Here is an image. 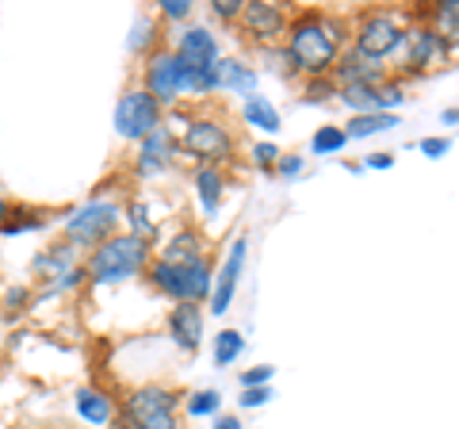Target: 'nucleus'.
Returning a JSON list of instances; mask_svg holds the SVG:
<instances>
[{
    "mask_svg": "<svg viewBox=\"0 0 459 429\" xmlns=\"http://www.w3.org/2000/svg\"><path fill=\"white\" fill-rule=\"evenodd\" d=\"M241 20H246V31L256 35V39H276V35H283V12L276 4L249 0L246 12H241Z\"/></svg>",
    "mask_w": 459,
    "mask_h": 429,
    "instance_id": "2eb2a0df",
    "label": "nucleus"
},
{
    "mask_svg": "<svg viewBox=\"0 0 459 429\" xmlns=\"http://www.w3.org/2000/svg\"><path fill=\"white\" fill-rule=\"evenodd\" d=\"M287 54H291V62L303 69V74L322 77L329 69H337V62H341V27L310 12V16H303L291 27Z\"/></svg>",
    "mask_w": 459,
    "mask_h": 429,
    "instance_id": "f257e3e1",
    "label": "nucleus"
},
{
    "mask_svg": "<svg viewBox=\"0 0 459 429\" xmlns=\"http://www.w3.org/2000/svg\"><path fill=\"white\" fill-rule=\"evenodd\" d=\"M161 12H165V16H172V20H184L192 12V4H188V0H161Z\"/></svg>",
    "mask_w": 459,
    "mask_h": 429,
    "instance_id": "72a5a7b5",
    "label": "nucleus"
},
{
    "mask_svg": "<svg viewBox=\"0 0 459 429\" xmlns=\"http://www.w3.org/2000/svg\"><path fill=\"white\" fill-rule=\"evenodd\" d=\"M211 81H214V89L241 92V96H253V89H256V74L234 58H219V66L211 69Z\"/></svg>",
    "mask_w": 459,
    "mask_h": 429,
    "instance_id": "dca6fc26",
    "label": "nucleus"
},
{
    "mask_svg": "<svg viewBox=\"0 0 459 429\" xmlns=\"http://www.w3.org/2000/svg\"><path fill=\"white\" fill-rule=\"evenodd\" d=\"M433 27L444 42H459V0H444L433 8Z\"/></svg>",
    "mask_w": 459,
    "mask_h": 429,
    "instance_id": "5701e85b",
    "label": "nucleus"
},
{
    "mask_svg": "<svg viewBox=\"0 0 459 429\" xmlns=\"http://www.w3.org/2000/svg\"><path fill=\"white\" fill-rule=\"evenodd\" d=\"M222 188H226V177L219 173L214 165L199 169L195 173V192H199V207H204L207 214L219 211V199H222Z\"/></svg>",
    "mask_w": 459,
    "mask_h": 429,
    "instance_id": "6ab92c4d",
    "label": "nucleus"
},
{
    "mask_svg": "<svg viewBox=\"0 0 459 429\" xmlns=\"http://www.w3.org/2000/svg\"><path fill=\"white\" fill-rule=\"evenodd\" d=\"M448 150H452V142H448V138H421V153H425V157H433V162H437V157H444Z\"/></svg>",
    "mask_w": 459,
    "mask_h": 429,
    "instance_id": "c756f323",
    "label": "nucleus"
},
{
    "mask_svg": "<svg viewBox=\"0 0 459 429\" xmlns=\"http://www.w3.org/2000/svg\"><path fill=\"white\" fill-rule=\"evenodd\" d=\"M0 219H4V204H0Z\"/></svg>",
    "mask_w": 459,
    "mask_h": 429,
    "instance_id": "ea45409f",
    "label": "nucleus"
},
{
    "mask_svg": "<svg viewBox=\"0 0 459 429\" xmlns=\"http://www.w3.org/2000/svg\"><path fill=\"white\" fill-rule=\"evenodd\" d=\"M391 127H398L394 111H376V116H352V123L344 127V135L349 138H371L379 131H391Z\"/></svg>",
    "mask_w": 459,
    "mask_h": 429,
    "instance_id": "aec40b11",
    "label": "nucleus"
},
{
    "mask_svg": "<svg viewBox=\"0 0 459 429\" xmlns=\"http://www.w3.org/2000/svg\"><path fill=\"white\" fill-rule=\"evenodd\" d=\"M394 165V153H371L368 157V169H391Z\"/></svg>",
    "mask_w": 459,
    "mask_h": 429,
    "instance_id": "c9c22d12",
    "label": "nucleus"
},
{
    "mask_svg": "<svg viewBox=\"0 0 459 429\" xmlns=\"http://www.w3.org/2000/svg\"><path fill=\"white\" fill-rule=\"evenodd\" d=\"M219 403H222L219 391H195L188 398V414H192V418H207V414L219 410Z\"/></svg>",
    "mask_w": 459,
    "mask_h": 429,
    "instance_id": "bb28decb",
    "label": "nucleus"
},
{
    "mask_svg": "<svg viewBox=\"0 0 459 429\" xmlns=\"http://www.w3.org/2000/svg\"><path fill=\"white\" fill-rule=\"evenodd\" d=\"M344 142H349L344 127H322V131L310 138V150L314 153H337V150H344Z\"/></svg>",
    "mask_w": 459,
    "mask_h": 429,
    "instance_id": "a878e982",
    "label": "nucleus"
},
{
    "mask_svg": "<svg viewBox=\"0 0 459 429\" xmlns=\"http://www.w3.org/2000/svg\"><path fill=\"white\" fill-rule=\"evenodd\" d=\"M77 414L89 425H108L115 418V403L104 395V391H96V388H81L77 391Z\"/></svg>",
    "mask_w": 459,
    "mask_h": 429,
    "instance_id": "a211bd4d",
    "label": "nucleus"
},
{
    "mask_svg": "<svg viewBox=\"0 0 459 429\" xmlns=\"http://www.w3.org/2000/svg\"><path fill=\"white\" fill-rule=\"evenodd\" d=\"M241 349H246V337H241L238 330H222L219 341H214V364L219 368H230L241 356Z\"/></svg>",
    "mask_w": 459,
    "mask_h": 429,
    "instance_id": "b1692460",
    "label": "nucleus"
},
{
    "mask_svg": "<svg viewBox=\"0 0 459 429\" xmlns=\"http://www.w3.org/2000/svg\"><path fill=\"white\" fill-rule=\"evenodd\" d=\"M402 50H406V69H425L429 62L444 50V39L437 35V27L429 23H413L406 27V39H402Z\"/></svg>",
    "mask_w": 459,
    "mask_h": 429,
    "instance_id": "9d476101",
    "label": "nucleus"
},
{
    "mask_svg": "<svg viewBox=\"0 0 459 429\" xmlns=\"http://www.w3.org/2000/svg\"><path fill=\"white\" fill-rule=\"evenodd\" d=\"M138 429H180V425H177V418H172V414H165V418H153V422L138 425Z\"/></svg>",
    "mask_w": 459,
    "mask_h": 429,
    "instance_id": "e433bc0d",
    "label": "nucleus"
},
{
    "mask_svg": "<svg viewBox=\"0 0 459 429\" xmlns=\"http://www.w3.org/2000/svg\"><path fill=\"white\" fill-rule=\"evenodd\" d=\"M131 223H134V234H138V238H150V234H153V226H150V219H146V207H142V204L131 207Z\"/></svg>",
    "mask_w": 459,
    "mask_h": 429,
    "instance_id": "7c9ffc66",
    "label": "nucleus"
},
{
    "mask_svg": "<svg viewBox=\"0 0 459 429\" xmlns=\"http://www.w3.org/2000/svg\"><path fill=\"white\" fill-rule=\"evenodd\" d=\"M172 135H169V127H157V131L150 138H142V153H138V173L142 177H153V173H161V169L169 165V157H172Z\"/></svg>",
    "mask_w": 459,
    "mask_h": 429,
    "instance_id": "ddd939ff",
    "label": "nucleus"
},
{
    "mask_svg": "<svg viewBox=\"0 0 459 429\" xmlns=\"http://www.w3.org/2000/svg\"><path fill=\"white\" fill-rule=\"evenodd\" d=\"M402 39L406 31L398 27L394 16H386V12H376V16H368L360 23V35H356V54H364L371 62H383L391 58V54L402 47Z\"/></svg>",
    "mask_w": 459,
    "mask_h": 429,
    "instance_id": "423d86ee",
    "label": "nucleus"
},
{
    "mask_svg": "<svg viewBox=\"0 0 459 429\" xmlns=\"http://www.w3.org/2000/svg\"><path fill=\"white\" fill-rule=\"evenodd\" d=\"M184 146H188L192 153H199V157H211V162H219V157H226L230 150H234V142H230V135L222 131L219 123H211V119H195V123H188Z\"/></svg>",
    "mask_w": 459,
    "mask_h": 429,
    "instance_id": "1a4fd4ad",
    "label": "nucleus"
},
{
    "mask_svg": "<svg viewBox=\"0 0 459 429\" xmlns=\"http://www.w3.org/2000/svg\"><path fill=\"white\" fill-rule=\"evenodd\" d=\"M142 265H146V238L119 234V238H108L104 246H96L89 261V276L96 284H119L126 276H134Z\"/></svg>",
    "mask_w": 459,
    "mask_h": 429,
    "instance_id": "f03ea898",
    "label": "nucleus"
},
{
    "mask_svg": "<svg viewBox=\"0 0 459 429\" xmlns=\"http://www.w3.org/2000/svg\"><path fill=\"white\" fill-rule=\"evenodd\" d=\"M177 58L184 69H192V74H211V69L219 66V42H214L207 27H192V31H184L177 42Z\"/></svg>",
    "mask_w": 459,
    "mask_h": 429,
    "instance_id": "6e6552de",
    "label": "nucleus"
},
{
    "mask_svg": "<svg viewBox=\"0 0 459 429\" xmlns=\"http://www.w3.org/2000/svg\"><path fill=\"white\" fill-rule=\"evenodd\" d=\"M169 265H184V261H199V241L195 234H180L169 241V253H165Z\"/></svg>",
    "mask_w": 459,
    "mask_h": 429,
    "instance_id": "393cba45",
    "label": "nucleus"
},
{
    "mask_svg": "<svg viewBox=\"0 0 459 429\" xmlns=\"http://www.w3.org/2000/svg\"><path fill=\"white\" fill-rule=\"evenodd\" d=\"M172 407H177V395L165 391V388H142L131 395V403H126V414L138 422V425H146L153 418H165V414H172Z\"/></svg>",
    "mask_w": 459,
    "mask_h": 429,
    "instance_id": "f8f14e48",
    "label": "nucleus"
},
{
    "mask_svg": "<svg viewBox=\"0 0 459 429\" xmlns=\"http://www.w3.org/2000/svg\"><path fill=\"white\" fill-rule=\"evenodd\" d=\"M241 265H246V238H238L234 246H230L222 276H219V284H214V292H211V314H226L230 311V299H234V292H238Z\"/></svg>",
    "mask_w": 459,
    "mask_h": 429,
    "instance_id": "9b49d317",
    "label": "nucleus"
},
{
    "mask_svg": "<svg viewBox=\"0 0 459 429\" xmlns=\"http://www.w3.org/2000/svg\"><path fill=\"white\" fill-rule=\"evenodd\" d=\"M246 119L253 127H261V131H268V135L280 131V111L272 108L264 96H246Z\"/></svg>",
    "mask_w": 459,
    "mask_h": 429,
    "instance_id": "412c9836",
    "label": "nucleus"
},
{
    "mask_svg": "<svg viewBox=\"0 0 459 429\" xmlns=\"http://www.w3.org/2000/svg\"><path fill=\"white\" fill-rule=\"evenodd\" d=\"M214 429H241V422L234 418V414H226V418H219V422H214Z\"/></svg>",
    "mask_w": 459,
    "mask_h": 429,
    "instance_id": "4c0bfd02",
    "label": "nucleus"
},
{
    "mask_svg": "<svg viewBox=\"0 0 459 429\" xmlns=\"http://www.w3.org/2000/svg\"><path fill=\"white\" fill-rule=\"evenodd\" d=\"M119 223V207L111 199H96V204H84L77 214H69L65 234L77 241V246H104L108 234Z\"/></svg>",
    "mask_w": 459,
    "mask_h": 429,
    "instance_id": "39448f33",
    "label": "nucleus"
},
{
    "mask_svg": "<svg viewBox=\"0 0 459 429\" xmlns=\"http://www.w3.org/2000/svg\"><path fill=\"white\" fill-rule=\"evenodd\" d=\"M35 268H39V273H54L57 280H65L69 273H77V268H74V250H69V246H54L50 253L39 257ZM57 280H54V284H57Z\"/></svg>",
    "mask_w": 459,
    "mask_h": 429,
    "instance_id": "4be33fe9",
    "label": "nucleus"
},
{
    "mask_svg": "<svg viewBox=\"0 0 459 429\" xmlns=\"http://www.w3.org/2000/svg\"><path fill=\"white\" fill-rule=\"evenodd\" d=\"M253 162L256 165H276L280 162V150L272 146V142H261V146H253Z\"/></svg>",
    "mask_w": 459,
    "mask_h": 429,
    "instance_id": "2f4dec72",
    "label": "nucleus"
},
{
    "mask_svg": "<svg viewBox=\"0 0 459 429\" xmlns=\"http://www.w3.org/2000/svg\"><path fill=\"white\" fill-rule=\"evenodd\" d=\"M272 398V388H246L241 391V407H264Z\"/></svg>",
    "mask_w": 459,
    "mask_h": 429,
    "instance_id": "473e14b6",
    "label": "nucleus"
},
{
    "mask_svg": "<svg viewBox=\"0 0 459 429\" xmlns=\"http://www.w3.org/2000/svg\"><path fill=\"white\" fill-rule=\"evenodd\" d=\"M146 92L157 100V104H172L184 92V66L177 58V50H161L153 54L146 66Z\"/></svg>",
    "mask_w": 459,
    "mask_h": 429,
    "instance_id": "0eeeda50",
    "label": "nucleus"
},
{
    "mask_svg": "<svg viewBox=\"0 0 459 429\" xmlns=\"http://www.w3.org/2000/svg\"><path fill=\"white\" fill-rule=\"evenodd\" d=\"M333 77H337L341 89H352V84H379L383 66H376L371 58H364V54H356V50H352V54H344V58L337 62Z\"/></svg>",
    "mask_w": 459,
    "mask_h": 429,
    "instance_id": "4468645a",
    "label": "nucleus"
},
{
    "mask_svg": "<svg viewBox=\"0 0 459 429\" xmlns=\"http://www.w3.org/2000/svg\"><path fill=\"white\" fill-rule=\"evenodd\" d=\"M161 127V104L146 89H131L115 104V131L123 138H150Z\"/></svg>",
    "mask_w": 459,
    "mask_h": 429,
    "instance_id": "20e7f679",
    "label": "nucleus"
},
{
    "mask_svg": "<svg viewBox=\"0 0 459 429\" xmlns=\"http://www.w3.org/2000/svg\"><path fill=\"white\" fill-rule=\"evenodd\" d=\"M280 173L283 177H299V173H303V157H283V162H280Z\"/></svg>",
    "mask_w": 459,
    "mask_h": 429,
    "instance_id": "f704fd0d",
    "label": "nucleus"
},
{
    "mask_svg": "<svg viewBox=\"0 0 459 429\" xmlns=\"http://www.w3.org/2000/svg\"><path fill=\"white\" fill-rule=\"evenodd\" d=\"M249 0H214V12H219L222 20H238L241 12H246Z\"/></svg>",
    "mask_w": 459,
    "mask_h": 429,
    "instance_id": "c85d7f7f",
    "label": "nucleus"
},
{
    "mask_svg": "<svg viewBox=\"0 0 459 429\" xmlns=\"http://www.w3.org/2000/svg\"><path fill=\"white\" fill-rule=\"evenodd\" d=\"M444 123H448V127L459 123V108H448V111H444Z\"/></svg>",
    "mask_w": 459,
    "mask_h": 429,
    "instance_id": "58836bf2",
    "label": "nucleus"
},
{
    "mask_svg": "<svg viewBox=\"0 0 459 429\" xmlns=\"http://www.w3.org/2000/svg\"><path fill=\"white\" fill-rule=\"evenodd\" d=\"M272 372H276V368H268V364H256L249 372H241V388H268Z\"/></svg>",
    "mask_w": 459,
    "mask_h": 429,
    "instance_id": "cd10ccee",
    "label": "nucleus"
},
{
    "mask_svg": "<svg viewBox=\"0 0 459 429\" xmlns=\"http://www.w3.org/2000/svg\"><path fill=\"white\" fill-rule=\"evenodd\" d=\"M153 284L161 292H169L172 299L180 303H199L204 295H211V265L199 257V261H184V265H169V261H157L150 268Z\"/></svg>",
    "mask_w": 459,
    "mask_h": 429,
    "instance_id": "7ed1b4c3",
    "label": "nucleus"
},
{
    "mask_svg": "<svg viewBox=\"0 0 459 429\" xmlns=\"http://www.w3.org/2000/svg\"><path fill=\"white\" fill-rule=\"evenodd\" d=\"M169 330L184 349H199V341H204V314H199V303H180L169 319Z\"/></svg>",
    "mask_w": 459,
    "mask_h": 429,
    "instance_id": "f3484780",
    "label": "nucleus"
}]
</instances>
